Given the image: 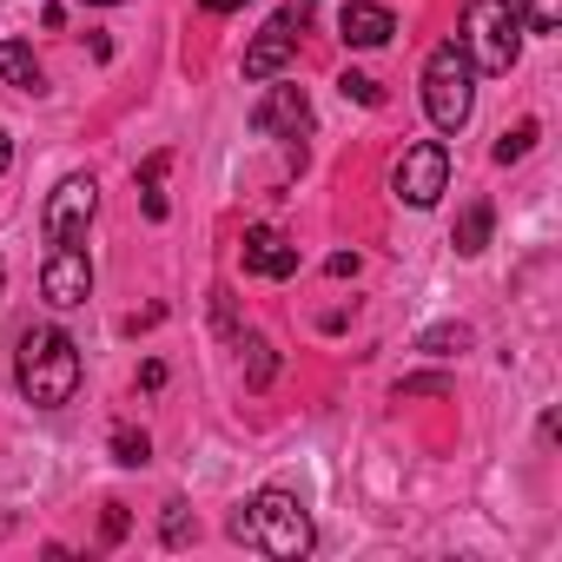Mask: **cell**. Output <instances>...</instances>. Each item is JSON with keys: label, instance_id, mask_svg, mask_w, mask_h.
I'll list each match as a JSON object with an SVG mask.
<instances>
[{"label": "cell", "instance_id": "obj_1", "mask_svg": "<svg viewBox=\"0 0 562 562\" xmlns=\"http://www.w3.org/2000/svg\"><path fill=\"white\" fill-rule=\"evenodd\" d=\"M225 536L245 542V549H265V555H278V562H299V555H312V542H318V529H312V516H305V503H299L292 490H258L251 503H238V509L225 516Z\"/></svg>", "mask_w": 562, "mask_h": 562}, {"label": "cell", "instance_id": "obj_2", "mask_svg": "<svg viewBox=\"0 0 562 562\" xmlns=\"http://www.w3.org/2000/svg\"><path fill=\"white\" fill-rule=\"evenodd\" d=\"M14 384H21V397L41 404V411L74 404V391H80V345H74L67 331H54V325L27 331V338H21V358H14Z\"/></svg>", "mask_w": 562, "mask_h": 562}, {"label": "cell", "instance_id": "obj_3", "mask_svg": "<svg viewBox=\"0 0 562 562\" xmlns=\"http://www.w3.org/2000/svg\"><path fill=\"white\" fill-rule=\"evenodd\" d=\"M457 47L470 54L476 74H509L516 54H522V14H516V0H470Z\"/></svg>", "mask_w": 562, "mask_h": 562}, {"label": "cell", "instance_id": "obj_4", "mask_svg": "<svg viewBox=\"0 0 562 562\" xmlns=\"http://www.w3.org/2000/svg\"><path fill=\"white\" fill-rule=\"evenodd\" d=\"M470 106H476V67H470V54L457 41L430 47V60H424V113H430V126L437 133H463Z\"/></svg>", "mask_w": 562, "mask_h": 562}, {"label": "cell", "instance_id": "obj_5", "mask_svg": "<svg viewBox=\"0 0 562 562\" xmlns=\"http://www.w3.org/2000/svg\"><path fill=\"white\" fill-rule=\"evenodd\" d=\"M312 27V8L305 0H292V8H278L258 34H251V47H245V80H278L292 67V54H299V34Z\"/></svg>", "mask_w": 562, "mask_h": 562}, {"label": "cell", "instance_id": "obj_6", "mask_svg": "<svg viewBox=\"0 0 562 562\" xmlns=\"http://www.w3.org/2000/svg\"><path fill=\"white\" fill-rule=\"evenodd\" d=\"M391 192L404 199V205H437L443 192H450V146L443 139H417V146H404V159H397V172H391Z\"/></svg>", "mask_w": 562, "mask_h": 562}, {"label": "cell", "instance_id": "obj_7", "mask_svg": "<svg viewBox=\"0 0 562 562\" xmlns=\"http://www.w3.org/2000/svg\"><path fill=\"white\" fill-rule=\"evenodd\" d=\"M93 205H100V186H93L87 172H67V179L47 192V212H41V232H47V245H80V238H87V218H93Z\"/></svg>", "mask_w": 562, "mask_h": 562}, {"label": "cell", "instance_id": "obj_8", "mask_svg": "<svg viewBox=\"0 0 562 562\" xmlns=\"http://www.w3.org/2000/svg\"><path fill=\"white\" fill-rule=\"evenodd\" d=\"M41 299L54 312H74V305L93 299V258L80 245H54V258L41 265Z\"/></svg>", "mask_w": 562, "mask_h": 562}, {"label": "cell", "instance_id": "obj_9", "mask_svg": "<svg viewBox=\"0 0 562 562\" xmlns=\"http://www.w3.org/2000/svg\"><path fill=\"white\" fill-rule=\"evenodd\" d=\"M251 133H265V139H299V133H312L305 87H265V100L251 106Z\"/></svg>", "mask_w": 562, "mask_h": 562}, {"label": "cell", "instance_id": "obj_10", "mask_svg": "<svg viewBox=\"0 0 562 562\" xmlns=\"http://www.w3.org/2000/svg\"><path fill=\"white\" fill-rule=\"evenodd\" d=\"M238 258H245L251 278H292L299 271V245L278 232V225H251L245 245H238Z\"/></svg>", "mask_w": 562, "mask_h": 562}, {"label": "cell", "instance_id": "obj_11", "mask_svg": "<svg viewBox=\"0 0 562 562\" xmlns=\"http://www.w3.org/2000/svg\"><path fill=\"white\" fill-rule=\"evenodd\" d=\"M397 34V14L378 8V0H345V14H338V41L345 47H384Z\"/></svg>", "mask_w": 562, "mask_h": 562}, {"label": "cell", "instance_id": "obj_12", "mask_svg": "<svg viewBox=\"0 0 562 562\" xmlns=\"http://www.w3.org/2000/svg\"><path fill=\"white\" fill-rule=\"evenodd\" d=\"M0 80L21 87V93H41L47 87V74H41V60H34L27 41H0Z\"/></svg>", "mask_w": 562, "mask_h": 562}, {"label": "cell", "instance_id": "obj_13", "mask_svg": "<svg viewBox=\"0 0 562 562\" xmlns=\"http://www.w3.org/2000/svg\"><path fill=\"white\" fill-rule=\"evenodd\" d=\"M490 225H496V212H490V199H470V205L457 212V232H450V245H457L463 258H476V251L490 245Z\"/></svg>", "mask_w": 562, "mask_h": 562}, {"label": "cell", "instance_id": "obj_14", "mask_svg": "<svg viewBox=\"0 0 562 562\" xmlns=\"http://www.w3.org/2000/svg\"><path fill=\"white\" fill-rule=\"evenodd\" d=\"M166 166H172V153H153L146 166H139V205H146V218H166Z\"/></svg>", "mask_w": 562, "mask_h": 562}, {"label": "cell", "instance_id": "obj_15", "mask_svg": "<svg viewBox=\"0 0 562 562\" xmlns=\"http://www.w3.org/2000/svg\"><path fill=\"white\" fill-rule=\"evenodd\" d=\"M470 345H476L470 325H430V331L417 338V351H430V358H457V351H470Z\"/></svg>", "mask_w": 562, "mask_h": 562}, {"label": "cell", "instance_id": "obj_16", "mask_svg": "<svg viewBox=\"0 0 562 562\" xmlns=\"http://www.w3.org/2000/svg\"><path fill=\"white\" fill-rule=\"evenodd\" d=\"M278 378V351L265 338H245V391H265Z\"/></svg>", "mask_w": 562, "mask_h": 562}, {"label": "cell", "instance_id": "obj_17", "mask_svg": "<svg viewBox=\"0 0 562 562\" xmlns=\"http://www.w3.org/2000/svg\"><path fill=\"white\" fill-rule=\"evenodd\" d=\"M536 139H542V126H536V120H522L516 133H503V139L490 146V159H496V166H516V159H529V146H536Z\"/></svg>", "mask_w": 562, "mask_h": 562}, {"label": "cell", "instance_id": "obj_18", "mask_svg": "<svg viewBox=\"0 0 562 562\" xmlns=\"http://www.w3.org/2000/svg\"><path fill=\"white\" fill-rule=\"evenodd\" d=\"M522 34H555L562 27V0H516Z\"/></svg>", "mask_w": 562, "mask_h": 562}, {"label": "cell", "instance_id": "obj_19", "mask_svg": "<svg viewBox=\"0 0 562 562\" xmlns=\"http://www.w3.org/2000/svg\"><path fill=\"white\" fill-rule=\"evenodd\" d=\"M146 457H153V437H146V430H126V424H120V430H113V463L139 470Z\"/></svg>", "mask_w": 562, "mask_h": 562}, {"label": "cell", "instance_id": "obj_20", "mask_svg": "<svg viewBox=\"0 0 562 562\" xmlns=\"http://www.w3.org/2000/svg\"><path fill=\"white\" fill-rule=\"evenodd\" d=\"M159 536H166V549H186V542L199 536L192 509H186V503H166V522H159Z\"/></svg>", "mask_w": 562, "mask_h": 562}, {"label": "cell", "instance_id": "obj_21", "mask_svg": "<svg viewBox=\"0 0 562 562\" xmlns=\"http://www.w3.org/2000/svg\"><path fill=\"white\" fill-rule=\"evenodd\" d=\"M338 93L358 100V106H384V87H378L371 74H338Z\"/></svg>", "mask_w": 562, "mask_h": 562}, {"label": "cell", "instance_id": "obj_22", "mask_svg": "<svg viewBox=\"0 0 562 562\" xmlns=\"http://www.w3.org/2000/svg\"><path fill=\"white\" fill-rule=\"evenodd\" d=\"M397 397H450V378H404Z\"/></svg>", "mask_w": 562, "mask_h": 562}, {"label": "cell", "instance_id": "obj_23", "mask_svg": "<svg viewBox=\"0 0 562 562\" xmlns=\"http://www.w3.org/2000/svg\"><path fill=\"white\" fill-rule=\"evenodd\" d=\"M100 536H106V542H120V536H126V509H120V503H106V516H100Z\"/></svg>", "mask_w": 562, "mask_h": 562}, {"label": "cell", "instance_id": "obj_24", "mask_svg": "<svg viewBox=\"0 0 562 562\" xmlns=\"http://www.w3.org/2000/svg\"><path fill=\"white\" fill-rule=\"evenodd\" d=\"M325 271H331V278H358V251H331Z\"/></svg>", "mask_w": 562, "mask_h": 562}, {"label": "cell", "instance_id": "obj_25", "mask_svg": "<svg viewBox=\"0 0 562 562\" xmlns=\"http://www.w3.org/2000/svg\"><path fill=\"white\" fill-rule=\"evenodd\" d=\"M199 8H205V14H238L245 0H199Z\"/></svg>", "mask_w": 562, "mask_h": 562}, {"label": "cell", "instance_id": "obj_26", "mask_svg": "<svg viewBox=\"0 0 562 562\" xmlns=\"http://www.w3.org/2000/svg\"><path fill=\"white\" fill-rule=\"evenodd\" d=\"M8 166H14V139H8V133H0V172H8Z\"/></svg>", "mask_w": 562, "mask_h": 562}, {"label": "cell", "instance_id": "obj_27", "mask_svg": "<svg viewBox=\"0 0 562 562\" xmlns=\"http://www.w3.org/2000/svg\"><path fill=\"white\" fill-rule=\"evenodd\" d=\"M80 8H120V0H80Z\"/></svg>", "mask_w": 562, "mask_h": 562}, {"label": "cell", "instance_id": "obj_28", "mask_svg": "<svg viewBox=\"0 0 562 562\" xmlns=\"http://www.w3.org/2000/svg\"><path fill=\"white\" fill-rule=\"evenodd\" d=\"M0 292H8V265H0Z\"/></svg>", "mask_w": 562, "mask_h": 562}]
</instances>
